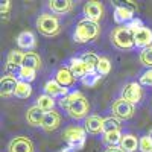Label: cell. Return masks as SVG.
I'll use <instances>...</instances> for the list:
<instances>
[{
  "label": "cell",
  "instance_id": "7c38bea8",
  "mask_svg": "<svg viewBox=\"0 0 152 152\" xmlns=\"http://www.w3.org/2000/svg\"><path fill=\"white\" fill-rule=\"evenodd\" d=\"M84 128L87 134H91V135L104 134V119L99 116H88L84 120Z\"/></svg>",
  "mask_w": 152,
  "mask_h": 152
},
{
  "label": "cell",
  "instance_id": "e0dca14e",
  "mask_svg": "<svg viewBox=\"0 0 152 152\" xmlns=\"http://www.w3.org/2000/svg\"><path fill=\"white\" fill-rule=\"evenodd\" d=\"M17 84H18V79L14 78V76H11V75L2 76V79H0V93H2V96L3 97L14 96Z\"/></svg>",
  "mask_w": 152,
  "mask_h": 152
},
{
  "label": "cell",
  "instance_id": "d6a6232c",
  "mask_svg": "<svg viewBox=\"0 0 152 152\" xmlns=\"http://www.w3.org/2000/svg\"><path fill=\"white\" fill-rule=\"evenodd\" d=\"M96 72H97L100 76H107V75L111 72V61H110L107 56H100Z\"/></svg>",
  "mask_w": 152,
  "mask_h": 152
},
{
  "label": "cell",
  "instance_id": "ffe728a7",
  "mask_svg": "<svg viewBox=\"0 0 152 152\" xmlns=\"http://www.w3.org/2000/svg\"><path fill=\"white\" fill-rule=\"evenodd\" d=\"M55 81L59 84V85H62V87H72L73 84H75V81H76V78L73 76V73L70 72V69L69 67H59L58 70H56V73H55Z\"/></svg>",
  "mask_w": 152,
  "mask_h": 152
},
{
  "label": "cell",
  "instance_id": "d590c367",
  "mask_svg": "<svg viewBox=\"0 0 152 152\" xmlns=\"http://www.w3.org/2000/svg\"><path fill=\"white\" fill-rule=\"evenodd\" d=\"M126 26H128V28H129V29H131V31L135 34L138 29H142V28L145 26V24H143V21H142L140 18H134V20H131L128 24H126Z\"/></svg>",
  "mask_w": 152,
  "mask_h": 152
},
{
  "label": "cell",
  "instance_id": "9c48e42d",
  "mask_svg": "<svg viewBox=\"0 0 152 152\" xmlns=\"http://www.w3.org/2000/svg\"><path fill=\"white\" fill-rule=\"evenodd\" d=\"M8 152H35V145L29 137L17 135L9 142Z\"/></svg>",
  "mask_w": 152,
  "mask_h": 152
},
{
  "label": "cell",
  "instance_id": "6da1fadb",
  "mask_svg": "<svg viewBox=\"0 0 152 152\" xmlns=\"http://www.w3.org/2000/svg\"><path fill=\"white\" fill-rule=\"evenodd\" d=\"M99 35H100L99 23L87 20L84 17L82 20L78 21V24H76L75 32H73V40L76 43H79V44H84V43H90V41L97 40Z\"/></svg>",
  "mask_w": 152,
  "mask_h": 152
},
{
  "label": "cell",
  "instance_id": "d6986e66",
  "mask_svg": "<svg viewBox=\"0 0 152 152\" xmlns=\"http://www.w3.org/2000/svg\"><path fill=\"white\" fill-rule=\"evenodd\" d=\"M67 67L70 69V72L73 73V76H75L76 79H82L84 76L87 75L85 62L81 59V56H73V58H70Z\"/></svg>",
  "mask_w": 152,
  "mask_h": 152
},
{
  "label": "cell",
  "instance_id": "cb8c5ba5",
  "mask_svg": "<svg viewBox=\"0 0 152 152\" xmlns=\"http://www.w3.org/2000/svg\"><path fill=\"white\" fill-rule=\"evenodd\" d=\"M55 99L53 97H50L49 94H40L37 97V102H35V105L37 107H40L44 113H47V111H52L53 108H55Z\"/></svg>",
  "mask_w": 152,
  "mask_h": 152
},
{
  "label": "cell",
  "instance_id": "603a6c76",
  "mask_svg": "<svg viewBox=\"0 0 152 152\" xmlns=\"http://www.w3.org/2000/svg\"><path fill=\"white\" fill-rule=\"evenodd\" d=\"M99 58H100V56H97V55L93 53V52H85V53L81 55V59L85 62L87 73H93V72H96L97 64H99Z\"/></svg>",
  "mask_w": 152,
  "mask_h": 152
},
{
  "label": "cell",
  "instance_id": "f35d334b",
  "mask_svg": "<svg viewBox=\"0 0 152 152\" xmlns=\"http://www.w3.org/2000/svg\"><path fill=\"white\" fill-rule=\"evenodd\" d=\"M59 152H76V149H73V148H70V146H66L64 149H61Z\"/></svg>",
  "mask_w": 152,
  "mask_h": 152
},
{
  "label": "cell",
  "instance_id": "8d00e7d4",
  "mask_svg": "<svg viewBox=\"0 0 152 152\" xmlns=\"http://www.w3.org/2000/svg\"><path fill=\"white\" fill-rule=\"evenodd\" d=\"M9 11H11V2L9 0H5L2 2V6H0V12H2V17H8L9 15Z\"/></svg>",
  "mask_w": 152,
  "mask_h": 152
},
{
  "label": "cell",
  "instance_id": "7402d4cb",
  "mask_svg": "<svg viewBox=\"0 0 152 152\" xmlns=\"http://www.w3.org/2000/svg\"><path fill=\"white\" fill-rule=\"evenodd\" d=\"M43 61L40 58V55L35 52H24V59H23V67H28L32 70H38L41 69Z\"/></svg>",
  "mask_w": 152,
  "mask_h": 152
},
{
  "label": "cell",
  "instance_id": "4316f807",
  "mask_svg": "<svg viewBox=\"0 0 152 152\" xmlns=\"http://www.w3.org/2000/svg\"><path fill=\"white\" fill-rule=\"evenodd\" d=\"M31 94H32V87H31V84H29V82L18 81L14 96L18 97V99H28V97H31Z\"/></svg>",
  "mask_w": 152,
  "mask_h": 152
},
{
  "label": "cell",
  "instance_id": "9a60e30c",
  "mask_svg": "<svg viewBox=\"0 0 152 152\" xmlns=\"http://www.w3.org/2000/svg\"><path fill=\"white\" fill-rule=\"evenodd\" d=\"M70 91H69V88H66V87H62V85H59L55 79H49L46 84H44V94H49L50 97H64V96H67Z\"/></svg>",
  "mask_w": 152,
  "mask_h": 152
},
{
  "label": "cell",
  "instance_id": "7a4b0ae2",
  "mask_svg": "<svg viewBox=\"0 0 152 152\" xmlns=\"http://www.w3.org/2000/svg\"><path fill=\"white\" fill-rule=\"evenodd\" d=\"M37 29L44 37H56L61 32L59 18L52 12H43L37 18Z\"/></svg>",
  "mask_w": 152,
  "mask_h": 152
},
{
  "label": "cell",
  "instance_id": "d4e9b609",
  "mask_svg": "<svg viewBox=\"0 0 152 152\" xmlns=\"http://www.w3.org/2000/svg\"><path fill=\"white\" fill-rule=\"evenodd\" d=\"M23 59H24V52L20 50H11L6 56V64L14 66V67H23Z\"/></svg>",
  "mask_w": 152,
  "mask_h": 152
},
{
  "label": "cell",
  "instance_id": "83f0119b",
  "mask_svg": "<svg viewBox=\"0 0 152 152\" xmlns=\"http://www.w3.org/2000/svg\"><path fill=\"white\" fill-rule=\"evenodd\" d=\"M123 134L120 131H114V132H107V134H102V142L108 146H119L120 145V140H122Z\"/></svg>",
  "mask_w": 152,
  "mask_h": 152
},
{
  "label": "cell",
  "instance_id": "484cf974",
  "mask_svg": "<svg viewBox=\"0 0 152 152\" xmlns=\"http://www.w3.org/2000/svg\"><path fill=\"white\" fill-rule=\"evenodd\" d=\"M122 128V123L117 117L114 116H108L104 119V134L107 132H114V131H120Z\"/></svg>",
  "mask_w": 152,
  "mask_h": 152
},
{
  "label": "cell",
  "instance_id": "3957f363",
  "mask_svg": "<svg viewBox=\"0 0 152 152\" xmlns=\"http://www.w3.org/2000/svg\"><path fill=\"white\" fill-rule=\"evenodd\" d=\"M111 43L114 47H117L120 50H131L134 49V32L123 24V26L114 28L111 32Z\"/></svg>",
  "mask_w": 152,
  "mask_h": 152
},
{
  "label": "cell",
  "instance_id": "4dcf8cb0",
  "mask_svg": "<svg viewBox=\"0 0 152 152\" xmlns=\"http://www.w3.org/2000/svg\"><path fill=\"white\" fill-rule=\"evenodd\" d=\"M138 59H140L142 66H145L146 69H152V46L143 49L138 55Z\"/></svg>",
  "mask_w": 152,
  "mask_h": 152
},
{
  "label": "cell",
  "instance_id": "f1b7e54d",
  "mask_svg": "<svg viewBox=\"0 0 152 152\" xmlns=\"http://www.w3.org/2000/svg\"><path fill=\"white\" fill-rule=\"evenodd\" d=\"M82 96V93L81 91H78V90H75V91H70L67 96H64V97H61L59 100H58V105L62 108V110H66L67 111V108L75 102V100L76 99H78V97H81Z\"/></svg>",
  "mask_w": 152,
  "mask_h": 152
},
{
  "label": "cell",
  "instance_id": "2e32d148",
  "mask_svg": "<svg viewBox=\"0 0 152 152\" xmlns=\"http://www.w3.org/2000/svg\"><path fill=\"white\" fill-rule=\"evenodd\" d=\"M44 114L46 113L40 107H37V105L29 107L28 111H26V122H28V125L34 126V128H37V126H40V128H41L43 120H44Z\"/></svg>",
  "mask_w": 152,
  "mask_h": 152
},
{
  "label": "cell",
  "instance_id": "1f68e13d",
  "mask_svg": "<svg viewBox=\"0 0 152 152\" xmlns=\"http://www.w3.org/2000/svg\"><path fill=\"white\" fill-rule=\"evenodd\" d=\"M100 78H102V76H100L97 72H93V73H87L84 78L81 79V82L85 87H88V88H93V87L97 85V82L100 81Z\"/></svg>",
  "mask_w": 152,
  "mask_h": 152
},
{
  "label": "cell",
  "instance_id": "e575fe53",
  "mask_svg": "<svg viewBox=\"0 0 152 152\" xmlns=\"http://www.w3.org/2000/svg\"><path fill=\"white\" fill-rule=\"evenodd\" d=\"M138 84L142 87H152V69H146L140 78H138Z\"/></svg>",
  "mask_w": 152,
  "mask_h": 152
},
{
  "label": "cell",
  "instance_id": "ba28073f",
  "mask_svg": "<svg viewBox=\"0 0 152 152\" xmlns=\"http://www.w3.org/2000/svg\"><path fill=\"white\" fill-rule=\"evenodd\" d=\"M82 12L87 20H91L94 23H99L100 20L104 18V14H105V8L104 5L97 2V0H90V2H87L82 8Z\"/></svg>",
  "mask_w": 152,
  "mask_h": 152
},
{
  "label": "cell",
  "instance_id": "44dd1931",
  "mask_svg": "<svg viewBox=\"0 0 152 152\" xmlns=\"http://www.w3.org/2000/svg\"><path fill=\"white\" fill-rule=\"evenodd\" d=\"M138 142H140V138L134 134H123L122 140H120V149L123 152H135L138 149Z\"/></svg>",
  "mask_w": 152,
  "mask_h": 152
},
{
  "label": "cell",
  "instance_id": "f546056e",
  "mask_svg": "<svg viewBox=\"0 0 152 152\" xmlns=\"http://www.w3.org/2000/svg\"><path fill=\"white\" fill-rule=\"evenodd\" d=\"M17 78H18V81L31 84L37 78V70H32V69H28V67H21L18 70V73H17Z\"/></svg>",
  "mask_w": 152,
  "mask_h": 152
},
{
  "label": "cell",
  "instance_id": "52a82bcc",
  "mask_svg": "<svg viewBox=\"0 0 152 152\" xmlns=\"http://www.w3.org/2000/svg\"><path fill=\"white\" fill-rule=\"evenodd\" d=\"M120 97H123L125 100L131 102L132 105H137V104H140L142 99H143V88H142L140 84L135 82V81L128 82V84L123 85Z\"/></svg>",
  "mask_w": 152,
  "mask_h": 152
},
{
  "label": "cell",
  "instance_id": "4fadbf2b",
  "mask_svg": "<svg viewBox=\"0 0 152 152\" xmlns=\"http://www.w3.org/2000/svg\"><path fill=\"white\" fill-rule=\"evenodd\" d=\"M17 46H18L20 50L31 52V50H34L35 46H37V37L31 31H23L17 37Z\"/></svg>",
  "mask_w": 152,
  "mask_h": 152
},
{
  "label": "cell",
  "instance_id": "5b68a950",
  "mask_svg": "<svg viewBox=\"0 0 152 152\" xmlns=\"http://www.w3.org/2000/svg\"><path fill=\"white\" fill-rule=\"evenodd\" d=\"M111 113H113V116L117 117L119 120H129L135 113V105H132L128 100H125L123 97H119L116 100H113Z\"/></svg>",
  "mask_w": 152,
  "mask_h": 152
},
{
  "label": "cell",
  "instance_id": "5bb4252c",
  "mask_svg": "<svg viewBox=\"0 0 152 152\" xmlns=\"http://www.w3.org/2000/svg\"><path fill=\"white\" fill-rule=\"evenodd\" d=\"M134 11L128 6L123 5H117L114 8V21H116L119 26H123V24H128L131 20H134Z\"/></svg>",
  "mask_w": 152,
  "mask_h": 152
},
{
  "label": "cell",
  "instance_id": "8992f818",
  "mask_svg": "<svg viewBox=\"0 0 152 152\" xmlns=\"http://www.w3.org/2000/svg\"><path fill=\"white\" fill-rule=\"evenodd\" d=\"M88 111H90V102H88V99L84 94L81 97H78L67 108V114L75 120H81V119L85 120L88 117Z\"/></svg>",
  "mask_w": 152,
  "mask_h": 152
},
{
  "label": "cell",
  "instance_id": "8fae6325",
  "mask_svg": "<svg viewBox=\"0 0 152 152\" xmlns=\"http://www.w3.org/2000/svg\"><path fill=\"white\" fill-rule=\"evenodd\" d=\"M134 46L142 50L152 46V29H149L148 26H143L142 29H138L134 34Z\"/></svg>",
  "mask_w": 152,
  "mask_h": 152
},
{
  "label": "cell",
  "instance_id": "30bf717a",
  "mask_svg": "<svg viewBox=\"0 0 152 152\" xmlns=\"http://www.w3.org/2000/svg\"><path fill=\"white\" fill-rule=\"evenodd\" d=\"M61 120H62V117H61V114L56 110L47 111L44 114V120H43V125H41V129L46 131V132H52V131L59 128Z\"/></svg>",
  "mask_w": 152,
  "mask_h": 152
},
{
  "label": "cell",
  "instance_id": "836d02e7",
  "mask_svg": "<svg viewBox=\"0 0 152 152\" xmlns=\"http://www.w3.org/2000/svg\"><path fill=\"white\" fill-rule=\"evenodd\" d=\"M138 151L140 152H152V137L149 134L140 137V142H138Z\"/></svg>",
  "mask_w": 152,
  "mask_h": 152
},
{
  "label": "cell",
  "instance_id": "ab89813d",
  "mask_svg": "<svg viewBox=\"0 0 152 152\" xmlns=\"http://www.w3.org/2000/svg\"><path fill=\"white\" fill-rule=\"evenodd\" d=\"M149 135H151V137H152V129H151V131H149Z\"/></svg>",
  "mask_w": 152,
  "mask_h": 152
},
{
  "label": "cell",
  "instance_id": "ac0fdd59",
  "mask_svg": "<svg viewBox=\"0 0 152 152\" xmlns=\"http://www.w3.org/2000/svg\"><path fill=\"white\" fill-rule=\"evenodd\" d=\"M47 8L52 14H69L73 9V2L72 0H52L47 3Z\"/></svg>",
  "mask_w": 152,
  "mask_h": 152
},
{
  "label": "cell",
  "instance_id": "277c9868",
  "mask_svg": "<svg viewBox=\"0 0 152 152\" xmlns=\"http://www.w3.org/2000/svg\"><path fill=\"white\" fill-rule=\"evenodd\" d=\"M62 140L67 143V146L73 148V149H82L87 140V131L84 126H78V125H70L62 131Z\"/></svg>",
  "mask_w": 152,
  "mask_h": 152
},
{
  "label": "cell",
  "instance_id": "74e56055",
  "mask_svg": "<svg viewBox=\"0 0 152 152\" xmlns=\"http://www.w3.org/2000/svg\"><path fill=\"white\" fill-rule=\"evenodd\" d=\"M104 152H123V151L120 149V146H108Z\"/></svg>",
  "mask_w": 152,
  "mask_h": 152
}]
</instances>
